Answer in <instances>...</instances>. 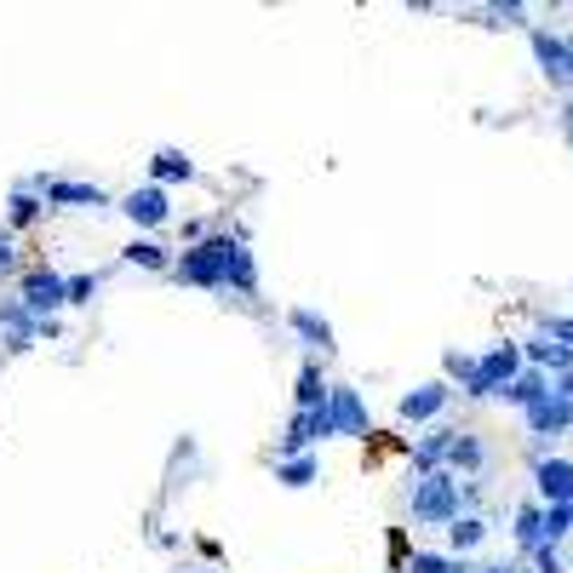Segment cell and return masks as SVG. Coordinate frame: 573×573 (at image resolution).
Listing matches in <instances>:
<instances>
[{"instance_id":"1","label":"cell","mask_w":573,"mask_h":573,"mask_svg":"<svg viewBox=\"0 0 573 573\" xmlns=\"http://www.w3.org/2000/svg\"><path fill=\"white\" fill-rule=\"evenodd\" d=\"M235 241H247V235H201L183 258H173V281L183 286H207V293H224L230 286V253H235Z\"/></svg>"},{"instance_id":"2","label":"cell","mask_w":573,"mask_h":573,"mask_svg":"<svg viewBox=\"0 0 573 573\" xmlns=\"http://www.w3.org/2000/svg\"><path fill=\"white\" fill-rule=\"evenodd\" d=\"M459 505H464L459 476H447V470H430V476L407 482V510H413V522H424V527H447L459 517Z\"/></svg>"},{"instance_id":"3","label":"cell","mask_w":573,"mask_h":573,"mask_svg":"<svg viewBox=\"0 0 573 573\" xmlns=\"http://www.w3.org/2000/svg\"><path fill=\"white\" fill-rule=\"evenodd\" d=\"M522 373V344L517 339H505V344H494L487 356H476V379L464 384V396L470 402H487V396H505V384Z\"/></svg>"},{"instance_id":"4","label":"cell","mask_w":573,"mask_h":573,"mask_svg":"<svg viewBox=\"0 0 573 573\" xmlns=\"http://www.w3.org/2000/svg\"><path fill=\"white\" fill-rule=\"evenodd\" d=\"M327 436H344V442H367L373 436V419H367V402L361 391H351V384H327Z\"/></svg>"},{"instance_id":"5","label":"cell","mask_w":573,"mask_h":573,"mask_svg":"<svg viewBox=\"0 0 573 573\" xmlns=\"http://www.w3.org/2000/svg\"><path fill=\"white\" fill-rule=\"evenodd\" d=\"M17 304H24L29 321H58V310H64V276L52 264H35L24 286H17Z\"/></svg>"},{"instance_id":"6","label":"cell","mask_w":573,"mask_h":573,"mask_svg":"<svg viewBox=\"0 0 573 573\" xmlns=\"http://www.w3.org/2000/svg\"><path fill=\"white\" fill-rule=\"evenodd\" d=\"M115 213H127L138 230H161V224L173 218V201H167V190H155V183H138V190L120 195Z\"/></svg>"},{"instance_id":"7","label":"cell","mask_w":573,"mask_h":573,"mask_svg":"<svg viewBox=\"0 0 573 573\" xmlns=\"http://www.w3.org/2000/svg\"><path fill=\"white\" fill-rule=\"evenodd\" d=\"M447 402H454V384H447V379H430V384H419V391H407V396L396 402V413H402L407 424H430Z\"/></svg>"},{"instance_id":"8","label":"cell","mask_w":573,"mask_h":573,"mask_svg":"<svg viewBox=\"0 0 573 573\" xmlns=\"http://www.w3.org/2000/svg\"><path fill=\"white\" fill-rule=\"evenodd\" d=\"M29 344H40V321H29L17 298H0V351L24 356Z\"/></svg>"},{"instance_id":"9","label":"cell","mask_w":573,"mask_h":573,"mask_svg":"<svg viewBox=\"0 0 573 573\" xmlns=\"http://www.w3.org/2000/svg\"><path fill=\"white\" fill-rule=\"evenodd\" d=\"M286 327L298 333V344H304L310 356H333V321H327L321 310L298 304V310H286Z\"/></svg>"},{"instance_id":"10","label":"cell","mask_w":573,"mask_h":573,"mask_svg":"<svg viewBox=\"0 0 573 573\" xmlns=\"http://www.w3.org/2000/svg\"><path fill=\"white\" fill-rule=\"evenodd\" d=\"M316 442H327V413L316 407V413H293L281 430V459H298V454H310Z\"/></svg>"},{"instance_id":"11","label":"cell","mask_w":573,"mask_h":573,"mask_svg":"<svg viewBox=\"0 0 573 573\" xmlns=\"http://www.w3.org/2000/svg\"><path fill=\"white\" fill-rule=\"evenodd\" d=\"M527 47L539 58V75L550 87H568V35H550V29H534L527 35Z\"/></svg>"},{"instance_id":"12","label":"cell","mask_w":573,"mask_h":573,"mask_svg":"<svg viewBox=\"0 0 573 573\" xmlns=\"http://www.w3.org/2000/svg\"><path fill=\"white\" fill-rule=\"evenodd\" d=\"M534 487L545 505H573V464L568 459H534Z\"/></svg>"},{"instance_id":"13","label":"cell","mask_w":573,"mask_h":573,"mask_svg":"<svg viewBox=\"0 0 573 573\" xmlns=\"http://www.w3.org/2000/svg\"><path fill=\"white\" fill-rule=\"evenodd\" d=\"M482 464H487V447L470 436V430H454V447H447V476H459V482H476L482 476Z\"/></svg>"},{"instance_id":"14","label":"cell","mask_w":573,"mask_h":573,"mask_svg":"<svg viewBox=\"0 0 573 573\" xmlns=\"http://www.w3.org/2000/svg\"><path fill=\"white\" fill-rule=\"evenodd\" d=\"M527 430H534L539 442H550V436H562V430H573V402H562V396H545V402H534L527 407Z\"/></svg>"},{"instance_id":"15","label":"cell","mask_w":573,"mask_h":573,"mask_svg":"<svg viewBox=\"0 0 573 573\" xmlns=\"http://www.w3.org/2000/svg\"><path fill=\"white\" fill-rule=\"evenodd\" d=\"M40 201H52V207H92V213H110V195L98 190V183H75V178H52Z\"/></svg>"},{"instance_id":"16","label":"cell","mask_w":573,"mask_h":573,"mask_svg":"<svg viewBox=\"0 0 573 573\" xmlns=\"http://www.w3.org/2000/svg\"><path fill=\"white\" fill-rule=\"evenodd\" d=\"M545 396H550V373H539V367H522V373L505 384V402L522 407V413H527L534 402H545Z\"/></svg>"},{"instance_id":"17","label":"cell","mask_w":573,"mask_h":573,"mask_svg":"<svg viewBox=\"0 0 573 573\" xmlns=\"http://www.w3.org/2000/svg\"><path fill=\"white\" fill-rule=\"evenodd\" d=\"M447 447H454V430H424L413 442V476H430V470L447 464Z\"/></svg>"},{"instance_id":"18","label":"cell","mask_w":573,"mask_h":573,"mask_svg":"<svg viewBox=\"0 0 573 573\" xmlns=\"http://www.w3.org/2000/svg\"><path fill=\"white\" fill-rule=\"evenodd\" d=\"M150 178H155V190H167V183H190L195 178V161L183 155V150H155L150 155Z\"/></svg>"},{"instance_id":"19","label":"cell","mask_w":573,"mask_h":573,"mask_svg":"<svg viewBox=\"0 0 573 573\" xmlns=\"http://www.w3.org/2000/svg\"><path fill=\"white\" fill-rule=\"evenodd\" d=\"M293 402H298V413H316V407L327 402V373H321V361H316V356L298 367V379H293Z\"/></svg>"},{"instance_id":"20","label":"cell","mask_w":573,"mask_h":573,"mask_svg":"<svg viewBox=\"0 0 573 573\" xmlns=\"http://www.w3.org/2000/svg\"><path fill=\"white\" fill-rule=\"evenodd\" d=\"M224 293H241V298H253L258 293V258L247 241H235V253H230V286Z\"/></svg>"},{"instance_id":"21","label":"cell","mask_w":573,"mask_h":573,"mask_svg":"<svg viewBox=\"0 0 573 573\" xmlns=\"http://www.w3.org/2000/svg\"><path fill=\"white\" fill-rule=\"evenodd\" d=\"M487 539V522L470 517V510H459L454 522H447V545H454V562H464V550H476Z\"/></svg>"},{"instance_id":"22","label":"cell","mask_w":573,"mask_h":573,"mask_svg":"<svg viewBox=\"0 0 573 573\" xmlns=\"http://www.w3.org/2000/svg\"><path fill=\"white\" fill-rule=\"evenodd\" d=\"M120 258H127V264H138V270H155V276H167V270H173V253L161 247V241H150V235L127 241V247H120Z\"/></svg>"},{"instance_id":"23","label":"cell","mask_w":573,"mask_h":573,"mask_svg":"<svg viewBox=\"0 0 573 573\" xmlns=\"http://www.w3.org/2000/svg\"><path fill=\"white\" fill-rule=\"evenodd\" d=\"M316 476H321L316 454H298V459H276V482H281V487H310Z\"/></svg>"},{"instance_id":"24","label":"cell","mask_w":573,"mask_h":573,"mask_svg":"<svg viewBox=\"0 0 573 573\" xmlns=\"http://www.w3.org/2000/svg\"><path fill=\"white\" fill-rule=\"evenodd\" d=\"M573 534V505H539V539L562 545Z\"/></svg>"},{"instance_id":"25","label":"cell","mask_w":573,"mask_h":573,"mask_svg":"<svg viewBox=\"0 0 573 573\" xmlns=\"http://www.w3.org/2000/svg\"><path fill=\"white\" fill-rule=\"evenodd\" d=\"M98 286H104V276H64V310H80V304L98 298Z\"/></svg>"},{"instance_id":"26","label":"cell","mask_w":573,"mask_h":573,"mask_svg":"<svg viewBox=\"0 0 573 573\" xmlns=\"http://www.w3.org/2000/svg\"><path fill=\"white\" fill-rule=\"evenodd\" d=\"M7 213H12V224H17V230H24V224H35L40 213H47V201H40V195H29V190H12V195H7Z\"/></svg>"},{"instance_id":"27","label":"cell","mask_w":573,"mask_h":573,"mask_svg":"<svg viewBox=\"0 0 573 573\" xmlns=\"http://www.w3.org/2000/svg\"><path fill=\"white\" fill-rule=\"evenodd\" d=\"M517 545L527 550V557L545 545V539H539V505H522V510H517Z\"/></svg>"},{"instance_id":"28","label":"cell","mask_w":573,"mask_h":573,"mask_svg":"<svg viewBox=\"0 0 573 573\" xmlns=\"http://www.w3.org/2000/svg\"><path fill=\"white\" fill-rule=\"evenodd\" d=\"M539 339L562 344V351H573V316H539Z\"/></svg>"},{"instance_id":"29","label":"cell","mask_w":573,"mask_h":573,"mask_svg":"<svg viewBox=\"0 0 573 573\" xmlns=\"http://www.w3.org/2000/svg\"><path fill=\"white\" fill-rule=\"evenodd\" d=\"M442 367H447V379H459V391H464L470 379H476V356H464V351H447Z\"/></svg>"},{"instance_id":"30","label":"cell","mask_w":573,"mask_h":573,"mask_svg":"<svg viewBox=\"0 0 573 573\" xmlns=\"http://www.w3.org/2000/svg\"><path fill=\"white\" fill-rule=\"evenodd\" d=\"M407 573H454V557H442V550H413Z\"/></svg>"},{"instance_id":"31","label":"cell","mask_w":573,"mask_h":573,"mask_svg":"<svg viewBox=\"0 0 573 573\" xmlns=\"http://www.w3.org/2000/svg\"><path fill=\"white\" fill-rule=\"evenodd\" d=\"M534 573H568L562 545H539V550H534Z\"/></svg>"},{"instance_id":"32","label":"cell","mask_w":573,"mask_h":573,"mask_svg":"<svg viewBox=\"0 0 573 573\" xmlns=\"http://www.w3.org/2000/svg\"><path fill=\"white\" fill-rule=\"evenodd\" d=\"M17 270V247H12V235L0 230V276H12Z\"/></svg>"},{"instance_id":"33","label":"cell","mask_w":573,"mask_h":573,"mask_svg":"<svg viewBox=\"0 0 573 573\" xmlns=\"http://www.w3.org/2000/svg\"><path fill=\"white\" fill-rule=\"evenodd\" d=\"M470 573H505V562H482V568H470Z\"/></svg>"},{"instance_id":"34","label":"cell","mask_w":573,"mask_h":573,"mask_svg":"<svg viewBox=\"0 0 573 573\" xmlns=\"http://www.w3.org/2000/svg\"><path fill=\"white\" fill-rule=\"evenodd\" d=\"M568 87H573V35H568Z\"/></svg>"},{"instance_id":"35","label":"cell","mask_w":573,"mask_h":573,"mask_svg":"<svg viewBox=\"0 0 573 573\" xmlns=\"http://www.w3.org/2000/svg\"><path fill=\"white\" fill-rule=\"evenodd\" d=\"M568 138H573V104H568Z\"/></svg>"},{"instance_id":"36","label":"cell","mask_w":573,"mask_h":573,"mask_svg":"<svg viewBox=\"0 0 573 573\" xmlns=\"http://www.w3.org/2000/svg\"><path fill=\"white\" fill-rule=\"evenodd\" d=\"M454 573H470V568H464V562H454Z\"/></svg>"},{"instance_id":"37","label":"cell","mask_w":573,"mask_h":573,"mask_svg":"<svg viewBox=\"0 0 573 573\" xmlns=\"http://www.w3.org/2000/svg\"><path fill=\"white\" fill-rule=\"evenodd\" d=\"M183 573H201V568H183Z\"/></svg>"}]
</instances>
